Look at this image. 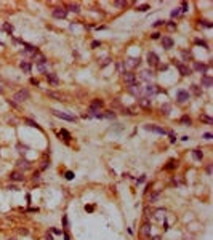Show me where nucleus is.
Here are the masks:
<instances>
[{
    "mask_svg": "<svg viewBox=\"0 0 213 240\" xmlns=\"http://www.w3.org/2000/svg\"><path fill=\"white\" fill-rule=\"evenodd\" d=\"M47 82L52 83L53 86H58L59 85V79L55 75V74H50V72H47Z\"/></svg>",
    "mask_w": 213,
    "mask_h": 240,
    "instance_id": "nucleus-8",
    "label": "nucleus"
},
{
    "mask_svg": "<svg viewBox=\"0 0 213 240\" xmlns=\"http://www.w3.org/2000/svg\"><path fill=\"white\" fill-rule=\"evenodd\" d=\"M188 8H189L188 2H183V3H181V8H179V10H181V11H188Z\"/></svg>",
    "mask_w": 213,
    "mask_h": 240,
    "instance_id": "nucleus-40",
    "label": "nucleus"
},
{
    "mask_svg": "<svg viewBox=\"0 0 213 240\" xmlns=\"http://www.w3.org/2000/svg\"><path fill=\"white\" fill-rule=\"evenodd\" d=\"M37 67H38V71H40V72H45V74H47V69H45V64H37Z\"/></svg>",
    "mask_w": 213,
    "mask_h": 240,
    "instance_id": "nucleus-43",
    "label": "nucleus"
},
{
    "mask_svg": "<svg viewBox=\"0 0 213 240\" xmlns=\"http://www.w3.org/2000/svg\"><path fill=\"white\" fill-rule=\"evenodd\" d=\"M2 91H3V90H2V88H0V93H2Z\"/></svg>",
    "mask_w": 213,
    "mask_h": 240,
    "instance_id": "nucleus-56",
    "label": "nucleus"
},
{
    "mask_svg": "<svg viewBox=\"0 0 213 240\" xmlns=\"http://www.w3.org/2000/svg\"><path fill=\"white\" fill-rule=\"evenodd\" d=\"M200 120H202V122H205V123H212V122H213V120L212 119H210V117L208 115H200Z\"/></svg>",
    "mask_w": 213,
    "mask_h": 240,
    "instance_id": "nucleus-32",
    "label": "nucleus"
},
{
    "mask_svg": "<svg viewBox=\"0 0 213 240\" xmlns=\"http://www.w3.org/2000/svg\"><path fill=\"white\" fill-rule=\"evenodd\" d=\"M8 240H16V239H8Z\"/></svg>",
    "mask_w": 213,
    "mask_h": 240,
    "instance_id": "nucleus-55",
    "label": "nucleus"
},
{
    "mask_svg": "<svg viewBox=\"0 0 213 240\" xmlns=\"http://www.w3.org/2000/svg\"><path fill=\"white\" fill-rule=\"evenodd\" d=\"M18 167H19V168H24V170H26V168L31 167V163H29L26 158H19V160H18Z\"/></svg>",
    "mask_w": 213,
    "mask_h": 240,
    "instance_id": "nucleus-24",
    "label": "nucleus"
},
{
    "mask_svg": "<svg viewBox=\"0 0 213 240\" xmlns=\"http://www.w3.org/2000/svg\"><path fill=\"white\" fill-rule=\"evenodd\" d=\"M175 167H176L175 160H170V162H168V165H167L165 168H167V170H172V168H175Z\"/></svg>",
    "mask_w": 213,
    "mask_h": 240,
    "instance_id": "nucleus-37",
    "label": "nucleus"
},
{
    "mask_svg": "<svg viewBox=\"0 0 213 240\" xmlns=\"http://www.w3.org/2000/svg\"><path fill=\"white\" fill-rule=\"evenodd\" d=\"M59 134H63V136H64V139H66V141H69V139H71V134H69V133H67V131H66V130H61V131H59Z\"/></svg>",
    "mask_w": 213,
    "mask_h": 240,
    "instance_id": "nucleus-33",
    "label": "nucleus"
},
{
    "mask_svg": "<svg viewBox=\"0 0 213 240\" xmlns=\"http://www.w3.org/2000/svg\"><path fill=\"white\" fill-rule=\"evenodd\" d=\"M159 37H160V34H159V32H154V34H152V38H154V40H155V38H159Z\"/></svg>",
    "mask_w": 213,
    "mask_h": 240,
    "instance_id": "nucleus-50",
    "label": "nucleus"
},
{
    "mask_svg": "<svg viewBox=\"0 0 213 240\" xmlns=\"http://www.w3.org/2000/svg\"><path fill=\"white\" fill-rule=\"evenodd\" d=\"M124 80L128 86L136 85V75H135V74H130V72H128V74H124Z\"/></svg>",
    "mask_w": 213,
    "mask_h": 240,
    "instance_id": "nucleus-7",
    "label": "nucleus"
},
{
    "mask_svg": "<svg viewBox=\"0 0 213 240\" xmlns=\"http://www.w3.org/2000/svg\"><path fill=\"white\" fill-rule=\"evenodd\" d=\"M164 24H165V21L159 19V21H155V23H154V26H164Z\"/></svg>",
    "mask_w": 213,
    "mask_h": 240,
    "instance_id": "nucleus-47",
    "label": "nucleus"
},
{
    "mask_svg": "<svg viewBox=\"0 0 213 240\" xmlns=\"http://www.w3.org/2000/svg\"><path fill=\"white\" fill-rule=\"evenodd\" d=\"M179 14H181V10H179V8H175V10L172 11V18H178Z\"/></svg>",
    "mask_w": 213,
    "mask_h": 240,
    "instance_id": "nucleus-34",
    "label": "nucleus"
},
{
    "mask_svg": "<svg viewBox=\"0 0 213 240\" xmlns=\"http://www.w3.org/2000/svg\"><path fill=\"white\" fill-rule=\"evenodd\" d=\"M203 138L205 139H212V133H203Z\"/></svg>",
    "mask_w": 213,
    "mask_h": 240,
    "instance_id": "nucleus-48",
    "label": "nucleus"
},
{
    "mask_svg": "<svg viewBox=\"0 0 213 240\" xmlns=\"http://www.w3.org/2000/svg\"><path fill=\"white\" fill-rule=\"evenodd\" d=\"M170 109H172V107H170V104H164V106H162V114H165V115H167V114H170Z\"/></svg>",
    "mask_w": 213,
    "mask_h": 240,
    "instance_id": "nucleus-31",
    "label": "nucleus"
},
{
    "mask_svg": "<svg viewBox=\"0 0 213 240\" xmlns=\"http://www.w3.org/2000/svg\"><path fill=\"white\" fill-rule=\"evenodd\" d=\"M200 26H203V27L210 29V27H212V23H208V21H200Z\"/></svg>",
    "mask_w": 213,
    "mask_h": 240,
    "instance_id": "nucleus-38",
    "label": "nucleus"
},
{
    "mask_svg": "<svg viewBox=\"0 0 213 240\" xmlns=\"http://www.w3.org/2000/svg\"><path fill=\"white\" fill-rule=\"evenodd\" d=\"M64 239H66V240H71V239H69V235H67V234H64Z\"/></svg>",
    "mask_w": 213,
    "mask_h": 240,
    "instance_id": "nucleus-54",
    "label": "nucleus"
},
{
    "mask_svg": "<svg viewBox=\"0 0 213 240\" xmlns=\"http://www.w3.org/2000/svg\"><path fill=\"white\" fill-rule=\"evenodd\" d=\"M152 75H154V72L152 71H143L141 72V79L143 80H151Z\"/></svg>",
    "mask_w": 213,
    "mask_h": 240,
    "instance_id": "nucleus-22",
    "label": "nucleus"
},
{
    "mask_svg": "<svg viewBox=\"0 0 213 240\" xmlns=\"http://www.w3.org/2000/svg\"><path fill=\"white\" fill-rule=\"evenodd\" d=\"M66 179H74V173L72 171H67V173H66Z\"/></svg>",
    "mask_w": 213,
    "mask_h": 240,
    "instance_id": "nucleus-44",
    "label": "nucleus"
},
{
    "mask_svg": "<svg viewBox=\"0 0 213 240\" xmlns=\"http://www.w3.org/2000/svg\"><path fill=\"white\" fill-rule=\"evenodd\" d=\"M196 45H202V47L207 48V42L205 40H200V38H197V40H196Z\"/></svg>",
    "mask_w": 213,
    "mask_h": 240,
    "instance_id": "nucleus-41",
    "label": "nucleus"
},
{
    "mask_svg": "<svg viewBox=\"0 0 213 240\" xmlns=\"http://www.w3.org/2000/svg\"><path fill=\"white\" fill-rule=\"evenodd\" d=\"M100 45H101L100 42H93V43H91V47H93V48H96V47H100Z\"/></svg>",
    "mask_w": 213,
    "mask_h": 240,
    "instance_id": "nucleus-51",
    "label": "nucleus"
},
{
    "mask_svg": "<svg viewBox=\"0 0 213 240\" xmlns=\"http://www.w3.org/2000/svg\"><path fill=\"white\" fill-rule=\"evenodd\" d=\"M194 69H196L197 72H207V69H208V66L207 64H200V62H194Z\"/></svg>",
    "mask_w": 213,
    "mask_h": 240,
    "instance_id": "nucleus-19",
    "label": "nucleus"
},
{
    "mask_svg": "<svg viewBox=\"0 0 213 240\" xmlns=\"http://www.w3.org/2000/svg\"><path fill=\"white\" fill-rule=\"evenodd\" d=\"M104 106V103L101 99H95L91 101V104H90V112H100V109Z\"/></svg>",
    "mask_w": 213,
    "mask_h": 240,
    "instance_id": "nucleus-5",
    "label": "nucleus"
},
{
    "mask_svg": "<svg viewBox=\"0 0 213 240\" xmlns=\"http://www.w3.org/2000/svg\"><path fill=\"white\" fill-rule=\"evenodd\" d=\"M3 29H5L7 32H10V34L13 32V26H11V24H3Z\"/></svg>",
    "mask_w": 213,
    "mask_h": 240,
    "instance_id": "nucleus-35",
    "label": "nucleus"
},
{
    "mask_svg": "<svg viewBox=\"0 0 213 240\" xmlns=\"http://www.w3.org/2000/svg\"><path fill=\"white\" fill-rule=\"evenodd\" d=\"M26 122H27V123L29 125H31V127H35V128H38V130H40V127H38V125H37V122H34V120H26Z\"/></svg>",
    "mask_w": 213,
    "mask_h": 240,
    "instance_id": "nucleus-39",
    "label": "nucleus"
},
{
    "mask_svg": "<svg viewBox=\"0 0 213 240\" xmlns=\"http://www.w3.org/2000/svg\"><path fill=\"white\" fill-rule=\"evenodd\" d=\"M192 155H194V158H196V160H202V157H203V155H202V152H200V151H197V149L192 152Z\"/></svg>",
    "mask_w": 213,
    "mask_h": 240,
    "instance_id": "nucleus-30",
    "label": "nucleus"
},
{
    "mask_svg": "<svg viewBox=\"0 0 213 240\" xmlns=\"http://www.w3.org/2000/svg\"><path fill=\"white\" fill-rule=\"evenodd\" d=\"M29 96H31V95H29L27 90H19V91L14 93V98H13V99L18 101V103H23V101H27V99H29Z\"/></svg>",
    "mask_w": 213,
    "mask_h": 240,
    "instance_id": "nucleus-1",
    "label": "nucleus"
},
{
    "mask_svg": "<svg viewBox=\"0 0 213 240\" xmlns=\"http://www.w3.org/2000/svg\"><path fill=\"white\" fill-rule=\"evenodd\" d=\"M34 59H35V62H37V64H45V62H47V59H45V56L43 55H40V53H34Z\"/></svg>",
    "mask_w": 213,
    "mask_h": 240,
    "instance_id": "nucleus-17",
    "label": "nucleus"
},
{
    "mask_svg": "<svg viewBox=\"0 0 213 240\" xmlns=\"http://www.w3.org/2000/svg\"><path fill=\"white\" fill-rule=\"evenodd\" d=\"M162 45H164L165 50H170L173 47V38L172 37H164L162 38Z\"/></svg>",
    "mask_w": 213,
    "mask_h": 240,
    "instance_id": "nucleus-13",
    "label": "nucleus"
},
{
    "mask_svg": "<svg viewBox=\"0 0 213 240\" xmlns=\"http://www.w3.org/2000/svg\"><path fill=\"white\" fill-rule=\"evenodd\" d=\"M167 27H168L170 31H175V29H176V24H175V23H170L168 26H167Z\"/></svg>",
    "mask_w": 213,
    "mask_h": 240,
    "instance_id": "nucleus-46",
    "label": "nucleus"
},
{
    "mask_svg": "<svg viewBox=\"0 0 213 240\" xmlns=\"http://www.w3.org/2000/svg\"><path fill=\"white\" fill-rule=\"evenodd\" d=\"M176 67H178V71H179L181 75H189V74H191V69H189L188 66L181 64V62H176Z\"/></svg>",
    "mask_w": 213,
    "mask_h": 240,
    "instance_id": "nucleus-11",
    "label": "nucleus"
},
{
    "mask_svg": "<svg viewBox=\"0 0 213 240\" xmlns=\"http://www.w3.org/2000/svg\"><path fill=\"white\" fill-rule=\"evenodd\" d=\"M148 64L151 66V67H155V66H159V56L155 55L154 51H149V53H148Z\"/></svg>",
    "mask_w": 213,
    "mask_h": 240,
    "instance_id": "nucleus-4",
    "label": "nucleus"
},
{
    "mask_svg": "<svg viewBox=\"0 0 213 240\" xmlns=\"http://www.w3.org/2000/svg\"><path fill=\"white\" fill-rule=\"evenodd\" d=\"M176 99H178L179 103H186V101L189 99V91H186V90H178V91H176Z\"/></svg>",
    "mask_w": 213,
    "mask_h": 240,
    "instance_id": "nucleus-6",
    "label": "nucleus"
},
{
    "mask_svg": "<svg viewBox=\"0 0 213 240\" xmlns=\"http://www.w3.org/2000/svg\"><path fill=\"white\" fill-rule=\"evenodd\" d=\"M159 197H160V194H159V192H154V194H151V195H149V202H151V203L155 202Z\"/></svg>",
    "mask_w": 213,
    "mask_h": 240,
    "instance_id": "nucleus-29",
    "label": "nucleus"
},
{
    "mask_svg": "<svg viewBox=\"0 0 213 240\" xmlns=\"http://www.w3.org/2000/svg\"><path fill=\"white\" fill-rule=\"evenodd\" d=\"M19 67L23 69V71L26 72V74H29V72H31V69H32V66L29 64L27 61H21V64H19Z\"/></svg>",
    "mask_w": 213,
    "mask_h": 240,
    "instance_id": "nucleus-21",
    "label": "nucleus"
},
{
    "mask_svg": "<svg viewBox=\"0 0 213 240\" xmlns=\"http://www.w3.org/2000/svg\"><path fill=\"white\" fill-rule=\"evenodd\" d=\"M183 56H184V58H186V59H188V58H191V55H189V53H188V51H183Z\"/></svg>",
    "mask_w": 213,
    "mask_h": 240,
    "instance_id": "nucleus-52",
    "label": "nucleus"
},
{
    "mask_svg": "<svg viewBox=\"0 0 213 240\" xmlns=\"http://www.w3.org/2000/svg\"><path fill=\"white\" fill-rule=\"evenodd\" d=\"M146 130H149V131H155V133H159V134H165L167 131L164 130V128H160V127H155V125H146Z\"/></svg>",
    "mask_w": 213,
    "mask_h": 240,
    "instance_id": "nucleus-12",
    "label": "nucleus"
},
{
    "mask_svg": "<svg viewBox=\"0 0 213 240\" xmlns=\"http://www.w3.org/2000/svg\"><path fill=\"white\" fill-rule=\"evenodd\" d=\"M53 16H55L56 19H64V18L67 16V10H66L64 7H56L55 10H53Z\"/></svg>",
    "mask_w": 213,
    "mask_h": 240,
    "instance_id": "nucleus-2",
    "label": "nucleus"
},
{
    "mask_svg": "<svg viewBox=\"0 0 213 240\" xmlns=\"http://www.w3.org/2000/svg\"><path fill=\"white\" fill-rule=\"evenodd\" d=\"M67 8H69L71 11H74V13H79V11H80L79 3H69V5H67Z\"/></svg>",
    "mask_w": 213,
    "mask_h": 240,
    "instance_id": "nucleus-26",
    "label": "nucleus"
},
{
    "mask_svg": "<svg viewBox=\"0 0 213 240\" xmlns=\"http://www.w3.org/2000/svg\"><path fill=\"white\" fill-rule=\"evenodd\" d=\"M212 83H213V80H212V77H210V75H202V86L210 88V86H212Z\"/></svg>",
    "mask_w": 213,
    "mask_h": 240,
    "instance_id": "nucleus-15",
    "label": "nucleus"
},
{
    "mask_svg": "<svg viewBox=\"0 0 213 240\" xmlns=\"http://www.w3.org/2000/svg\"><path fill=\"white\" fill-rule=\"evenodd\" d=\"M139 58H128L127 61H125V66L127 67H130V69H133V67H136V66H139Z\"/></svg>",
    "mask_w": 213,
    "mask_h": 240,
    "instance_id": "nucleus-9",
    "label": "nucleus"
},
{
    "mask_svg": "<svg viewBox=\"0 0 213 240\" xmlns=\"http://www.w3.org/2000/svg\"><path fill=\"white\" fill-rule=\"evenodd\" d=\"M138 10H139V11H146V10H149V5H139V7H138Z\"/></svg>",
    "mask_w": 213,
    "mask_h": 240,
    "instance_id": "nucleus-42",
    "label": "nucleus"
},
{
    "mask_svg": "<svg viewBox=\"0 0 213 240\" xmlns=\"http://www.w3.org/2000/svg\"><path fill=\"white\" fill-rule=\"evenodd\" d=\"M114 5H115V7H125L127 2H114Z\"/></svg>",
    "mask_w": 213,
    "mask_h": 240,
    "instance_id": "nucleus-45",
    "label": "nucleus"
},
{
    "mask_svg": "<svg viewBox=\"0 0 213 240\" xmlns=\"http://www.w3.org/2000/svg\"><path fill=\"white\" fill-rule=\"evenodd\" d=\"M141 232H143V235L151 237V224L144 223V224H143V229H141Z\"/></svg>",
    "mask_w": 213,
    "mask_h": 240,
    "instance_id": "nucleus-20",
    "label": "nucleus"
},
{
    "mask_svg": "<svg viewBox=\"0 0 213 240\" xmlns=\"http://www.w3.org/2000/svg\"><path fill=\"white\" fill-rule=\"evenodd\" d=\"M143 91L148 93V95H155L159 90L155 88V85H148V86H144V88H143Z\"/></svg>",
    "mask_w": 213,
    "mask_h": 240,
    "instance_id": "nucleus-18",
    "label": "nucleus"
},
{
    "mask_svg": "<svg viewBox=\"0 0 213 240\" xmlns=\"http://www.w3.org/2000/svg\"><path fill=\"white\" fill-rule=\"evenodd\" d=\"M179 122H181L183 125H191V119H189L188 115H183V117H181V120H179Z\"/></svg>",
    "mask_w": 213,
    "mask_h": 240,
    "instance_id": "nucleus-28",
    "label": "nucleus"
},
{
    "mask_svg": "<svg viewBox=\"0 0 213 240\" xmlns=\"http://www.w3.org/2000/svg\"><path fill=\"white\" fill-rule=\"evenodd\" d=\"M45 240H53V235L52 234H47V235H45Z\"/></svg>",
    "mask_w": 213,
    "mask_h": 240,
    "instance_id": "nucleus-49",
    "label": "nucleus"
},
{
    "mask_svg": "<svg viewBox=\"0 0 213 240\" xmlns=\"http://www.w3.org/2000/svg\"><path fill=\"white\" fill-rule=\"evenodd\" d=\"M191 88H192V93H194V95H196V96H200V95H202V90H200L197 85H192V86H191Z\"/></svg>",
    "mask_w": 213,
    "mask_h": 240,
    "instance_id": "nucleus-27",
    "label": "nucleus"
},
{
    "mask_svg": "<svg viewBox=\"0 0 213 240\" xmlns=\"http://www.w3.org/2000/svg\"><path fill=\"white\" fill-rule=\"evenodd\" d=\"M10 179H11V181H24V173H23V171H13V173H11V175H10Z\"/></svg>",
    "mask_w": 213,
    "mask_h": 240,
    "instance_id": "nucleus-10",
    "label": "nucleus"
},
{
    "mask_svg": "<svg viewBox=\"0 0 213 240\" xmlns=\"http://www.w3.org/2000/svg\"><path fill=\"white\" fill-rule=\"evenodd\" d=\"M103 117H107V119H114V117H115V114H114L112 112V110H107V112L106 114H104V115Z\"/></svg>",
    "mask_w": 213,
    "mask_h": 240,
    "instance_id": "nucleus-36",
    "label": "nucleus"
},
{
    "mask_svg": "<svg viewBox=\"0 0 213 240\" xmlns=\"http://www.w3.org/2000/svg\"><path fill=\"white\" fill-rule=\"evenodd\" d=\"M31 83H32V85H35V86L38 85V82H37V80H35V79H31Z\"/></svg>",
    "mask_w": 213,
    "mask_h": 240,
    "instance_id": "nucleus-53",
    "label": "nucleus"
},
{
    "mask_svg": "<svg viewBox=\"0 0 213 240\" xmlns=\"http://www.w3.org/2000/svg\"><path fill=\"white\" fill-rule=\"evenodd\" d=\"M155 219L157 221L165 219V210H157V211H155Z\"/></svg>",
    "mask_w": 213,
    "mask_h": 240,
    "instance_id": "nucleus-25",
    "label": "nucleus"
},
{
    "mask_svg": "<svg viewBox=\"0 0 213 240\" xmlns=\"http://www.w3.org/2000/svg\"><path fill=\"white\" fill-rule=\"evenodd\" d=\"M138 104H139L141 107H144V109H149V107H151V101H149L148 98H139V99H138Z\"/></svg>",
    "mask_w": 213,
    "mask_h": 240,
    "instance_id": "nucleus-16",
    "label": "nucleus"
},
{
    "mask_svg": "<svg viewBox=\"0 0 213 240\" xmlns=\"http://www.w3.org/2000/svg\"><path fill=\"white\" fill-rule=\"evenodd\" d=\"M48 96L53 98V99H56V101H63V95L58 93V91H48Z\"/></svg>",
    "mask_w": 213,
    "mask_h": 240,
    "instance_id": "nucleus-23",
    "label": "nucleus"
},
{
    "mask_svg": "<svg viewBox=\"0 0 213 240\" xmlns=\"http://www.w3.org/2000/svg\"><path fill=\"white\" fill-rule=\"evenodd\" d=\"M58 119H63V120H67V122H76V117L74 115H69V114H64V112H59V110H52Z\"/></svg>",
    "mask_w": 213,
    "mask_h": 240,
    "instance_id": "nucleus-3",
    "label": "nucleus"
},
{
    "mask_svg": "<svg viewBox=\"0 0 213 240\" xmlns=\"http://www.w3.org/2000/svg\"><path fill=\"white\" fill-rule=\"evenodd\" d=\"M128 91H130L131 95L138 96V95H141V93H143V88H141L139 85H133V86H128Z\"/></svg>",
    "mask_w": 213,
    "mask_h": 240,
    "instance_id": "nucleus-14",
    "label": "nucleus"
}]
</instances>
